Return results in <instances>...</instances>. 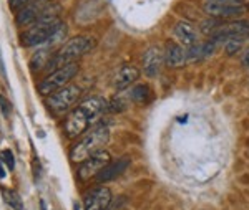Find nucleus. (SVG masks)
<instances>
[{
  "label": "nucleus",
  "mask_w": 249,
  "mask_h": 210,
  "mask_svg": "<svg viewBox=\"0 0 249 210\" xmlns=\"http://www.w3.org/2000/svg\"><path fill=\"white\" fill-rule=\"evenodd\" d=\"M107 108L108 103L102 96H91V98L83 101L80 106H77L67 116L65 123H63V129H65L68 139H75V137L82 136L83 132H87L91 121Z\"/></svg>",
  "instance_id": "f257e3e1"
},
{
  "label": "nucleus",
  "mask_w": 249,
  "mask_h": 210,
  "mask_svg": "<svg viewBox=\"0 0 249 210\" xmlns=\"http://www.w3.org/2000/svg\"><path fill=\"white\" fill-rule=\"evenodd\" d=\"M60 23L62 22L58 20V15L50 14L48 7H45L42 17L22 32V35H20V43H22V47H27V48L45 45L52 35L57 32Z\"/></svg>",
  "instance_id": "f03ea898"
},
{
  "label": "nucleus",
  "mask_w": 249,
  "mask_h": 210,
  "mask_svg": "<svg viewBox=\"0 0 249 210\" xmlns=\"http://www.w3.org/2000/svg\"><path fill=\"white\" fill-rule=\"evenodd\" d=\"M108 139H110V131H108V128L105 126H98V128H93V129H90V131L83 132V136L80 137L70 149L71 162L82 164L83 161H87L90 156L102 151L108 144Z\"/></svg>",
  "instance_id": "7ed1b4c3"
},
{
  "label": "nucleus",
  "mask_w": 249,
  "mask_h": 210,
  "mask_svg": "<svg viewBox=\"0 0 249 210\" xmlns=\"http://www.w3.org/2000/svg\"><path fill=\"white\" fill-rule=\"evenodd\" d=\"M95 47H96V40L91 37L80 35V37L70 38L67 43H63L57 53L53 56H50V60H48V63H47V70L55 71V70H58V68H62L63 65L77 62L83 55L90 53Z\"/></svg>",
  "instance_id": "20e7f679"
},
{
  "label": "nucleus",
  "mask_w": 249,
  "mask_h": 210,
  "mask_svg": "<svg viewBox=\"0 0 249 210\" xmlns=\"http://www.w3.org/2000/svg\"><path fill=\"white\" fill-rule=\"evenodd\" d=\"M78 71H80V66H78L77 62L63 65L62 68H58V70L52 71L50 75L45 76V78H43L42 81H40V84H38L40 95L50 96L52 93L62 90L63 86L70 84L71 80H73L75 76L78 75Z\"/></svg>",
  "instance_id": "39448f33"
},
{
  "label": "nucleus",
  "mask_w": 249,
  "mask_h": 210,
  "mask_svg": "<svg viewBox=\"0 0 249 210\" xmlns=\"http://www.w3.org/2000/svg\"><path fill=\"white\" fill-rule=\"evenodd\" d=\"M80 95H82V88L77 84H67L62 90L52 93L47 99V106L53 114H63V113L70 111L73 104L77 103Z\"/></svg>",
  "instance_id": "423d86ee"
},
{
  "label": "nucleus",
  "mask_w": 249,
  "mask_h": 210,
  "mask_svg": "<svg viewBox=\"0 0 249 210\" xmlns=\"http://www.w3.org/2000/svg\"><path fill=\"white\" fill-rule=\"evenodd\" d=\"M110 162H111L110 152L105 151V149H102V151H98L96 154L90 156L87 161H83V162L80 164L78 179L83 180V182H87V180H90V179H95V177L98 176V172Z\"/></svg>",
  "instance_id": "0eeeda50"
},
{
  "label": "nucleus",
  "mask_w": 249,
  "mask_h": 210,
  "mask_svg": "<svg viewBox=\"0 0 249 210\" xmlns=\"http://www.w3.org/2000/svg\"><path fill=\"white\" fill-rule=\"evenodd\" d=\"M204 14H208L213 18H236L241 17L243 14H246V5L243 3H226V2H210L208 0L206 3L203 5Z\"/></svg>",
  "instance_id": "6e6552de"
},
{
  "label": "nucleus",
  "mask_w": 249,
  "mask_h": 210,
  "mask_svg": "<svg viewBox=\"0 0 249 210\" xmlns=\"http://www.w3.org/2000/svg\"><path fill=\"white\" fill-rule=\"evenodd\" d=\"M248 35H249V20H236L232 23L221 25L213 33L211 40L216 45H219V43H226L232 37H248Z\"/></svg>",
  "instance_id": "1a4fd4ad"
},
{
  "label": "nucleus",
  "mask_w": 249,
  "mask_h": 210,
  "mask_svg": "<svg viewBox=\"0 0 249 210\" xmlns=\"http://www.w3.org/2000/svg\"><path fill=\"white\" fill-rule=\"evenodd\" d=\"M143 71L148 78H156L161 73V68L164 65V50L158 45L150 47L143 53Z\"/></svg>",
  "instance_id": "9d476101"
},
{
  "label": "nucleus",
  "mask_w": 249,
  "mask_h": 210,
  "mask_svg": "<svg viewBox=\"0 0 249 210\" xmlns=\"http://www.w3.org/2000/svg\"><path fill=\"white\" fill-rule=\"evenodd\" d=\"M111 204V191L108 187H95L83 199V210H107Z\"/></svg>",
  "instance_id": "9b49d317"
},
{
  "label": "nucleus",
  "mask_w": 249,
  "mask_h": 210,
  "mask_svg": "<svg viewBox=\"0 0 249 210\" xmlns=\"http://www.w3.org/2000/svg\"><path fill=\"white\" fill-rule=\"evenodd\" d=\"M47 7V2L43 0H32L29 5H25L23 9H20L15 15V23L18 27H29L32 23H35L42 17L43 10Z\"/></svg>",
  "instance_id": "f8f14e48"
},
{
  "label": "nucleus",
  "mask_w": 249,
  "mask_h": 210,
  "mask_svg": "<svg viewBox=\"0 0 249 210\" xmlns=\"http://www.w3.org/2000/svg\"><path fill=\"white\" fill-rule=\"evenodd\" d=\"M130 162L131 161L128 156L120 157V159H116V161H111L110 164L105 165V167L98 172V176L95 177V180L98 184H105V182H108V180L116 179V177L122 176V174L130 167Z\"/></svg>",
  "instance_id": "ddd939ff"
},
{
  "label": "nucleus",
  "mask_w": 249,
  "mask_h": 210,
  "mask_svg": "<svg viewBox=\"0 0 249 210\" xmlns=\"http://www.w3.org/2000/svg\"><path fill=\"white\" fill-rule=\"evenodd\" d=\"M140 78V70L133 65H123L118 71H116L113 78V86L116 91H123L126 88H130L136 80Z\"/></svg>",
  "instance_id": "4468645a"
},
{
  "label": "nucleus",
  "mask_w": 249,
  "mask_h": 210,
  "mask_svg": "<svg viewBox=\"0 0 249 210\" xmlns=\"http://www.w3.org/2000/svg\"><path fill=\"white\" fill-rule=\"evenodd\" d=\"M188 62L186 50L176 42H168L164 47V63L170 68H181Z\"/></svg>",
  "instance_id": "2eb2a0df"
},
{
  "label": "nucleus",
  "mask_w": 249,
  "mask_h": 210,
  "mask_svg": "<svg viewBox=\"0 0 249 210\" xmlns=\"http://www.w3.org/2000/svg\"><path fill=\"white\" fill-rule=\"evenodd\" d=\"M175 35L179 42L183 43V47H193L198 43V33H196V28L193 27V23L186 22V20H179L175 25Z\"/></svg>",
  "instance_id": "dca6fc26"
},
{
  "label": "nucleus",
  "mask_w": 249,
  "mask_h": 210,
  "mask_svg": "<svg viewBox=\"0 0 249 210\" xmlns=\"http://www.w3.org/2000/svg\"><path fill=\"white\" fill-rule=\"evenodd\" d=\"M130 99L136 104H148L151 101V90L148 84H135L130 90Z\"/></svg>",
  "instance_id": "f3484780"
},
{
  "label": "nucleus",
  "mask_w": 249,
  "mask_h": 210,
  "mask_svg": "<svg viewBox=\"0 0 249 210\" xmlns=\"http://www.w3.org/2000/svg\"><path fill=\"white\" fill-rule=\"evenodd\" d=\"M244 42H246V38L244 37H232L224 43V50H226L228 55H234L244 47Z\"/></svg>",
  "instance_id": "a211bd4d"
},
{
  "label": "nucleus",
  "mask_w": 249,
  "mask_h": 210,
  "mask_svg": "<svg viewBox=\"0 0 249 210\" xmlns=\"http://www.w3.org/2000/svg\"><path fill=\"white\" fill-rule=\"evenodd\" d=\"M3 195H5L7 204H9L14 210H23L22 199H20V195L15 191H3Z\"/></svg>",
  "instance_id": "6ab92c4d"
},
{
  "label": "nucleus",
  "mask_w": 249,
  "mask_h": 210,
  "mask_svg": "<svg viewBox=\"0 0 249 210\" xmlns=\"http://www.w3.org/2000/svg\"><path fill=\"white\" fill-rule=\"evenodd\" d=\"M221 27V23H219V18H213V17H210V20H206V22H203L201 23V32L203 33H214L216 30Z\"/></svg>",
  "instance_id": "aec40b11"
},
{
  "label": "nucleus",
  "mask_w": 249,
  "mask_h": 210,
  "mask_svg": "<svg viewBox=\"0 0 249 210\" xmlns=\"http://www.w3.org/2000/svg\"><path fill=\"white\" fill-rule=\"evenodd\" d=\"M0 159H2V162H5V165L10 169V171L15 167V159H14V154H12L10 151H2V154H0Z\"/></svg>",
  "instance_id": "412c9836"
},
{
  "label": "nucleus",
  "mask_w": 249,
  "mask_h": 210,
  "mask_svg": "<svg viewBox=\"0 0 249 210\" xmlns=\"http://www.w3.org/2000/svg\"><path fill=\"white\" fill-rule=\"evenodd\" d=\"M0 110H2V113H3V116H5V118H9L10 113H12V103L5 98V96H2V95H0Z\"/></svg>",
  "instance_id": "4be33fe9"
},
{
  "label": "nucleus",
  "mask_w": 249,
  "mask_h": 210,
  "mask_svg": "<svg viewBox=\"0 0 249 210\" xmlns=\"http://www.w3.org/2000/svg\"><path fill=\"white\" fill-rule=\"evenodd\" d=\"M124 108H126V103H124L120 96H118V98H115L110 104H108V110H110V111H123Z\"/></svg>",
  "instance_id": "5701e85b"
},
{
  "label": "nucleus",
  "mask_w": 249,
  "mask_h": 210,
  "mask_svg": "<svg viewBox=\"0 0 249 210\" xmlns=\"http://www.w3.org/2000/svg\"><path fill=\"white\" fill-rule=\"evenodd\" d=\"M32 2V0H9V5H10V9L12 10H20V9H23L25 5H29V3Z\"/></svg>",
  "instance_id": "b1692460"
},
{
  "label": "nucleus",
  "mask_w": 249,
  "mask_h": 210,
  "mask_svg": "<svg viewBox=\"0 0 249 210\" xmlns=\"http://www.w3.org/2000/svg\"><path fill=\"white\" fill-rule=\"evenodd\" d=\"M241 63H243L244 68H249V50L246 51V53H244L243 60H241Z\"/></svg>",
  "instance_id": "393cba45"
},
{
  "label": "nucleus",
  "mask_w": 249,
  "mask_h": 210,
  "mask_svg": "<svg viewBox=\"0 0 249 210\" xmlns=\"http://www.w3.org/2000/svg\"><path fill=\"white\" fill-rule=\"evenodd\" d=\"M0 71H2V75H5V63H3L2 53H0Z\"/></svg>",
  "instance_id": "a878e982"
},
{
  "label": "nucleus",
  "mask_w": 249,
  "mask_h": 210,
  "mask_svg": "<svg viewBox=\"0 0 249 210\" xmlns=\"http://www.w3.org/2000/svg\"><path fill=\"white\" fill-rule=\"evenodd\" d=\"M210 2H226V3H241V0H210Z\"/></svg>",
  "instance_id": "bb28decb"
},
{
  "label": "nucleus",
  "mask_w": 249,
  "mask_h": 210,
  "mask_svg": "<svg viewBox=\"0 0 249 210\" xmlns=\"http://www.w3.org/2000/svg\"><path fill=\"white\" fill-rule=\"evenodd\" d=\"M5 177V172H3V167H2V161H0V179Z\"/></svg>",
  "instance_id": "cd10ccee"
},
{
  "label": "nucleus",
  "mask_w": 249,
  "mask_h": 210,
  "mask_svg": "<svg viewBox=\"0 0 249 210\" xmlns=\"http://www.w3.org/2000/svg\"><path fill=\"white\" fill-rule=\"evenodd\" d=\"M43 2H50V0H43Z\"/></svg>",
  "instance_id": "c85d7f7f"
},
{
  "label": "nucleus",
  "mask_w": 249,
  "mask_h": 210,
  "mask_svg": "<svg viewBox=\"0 0 249 210\" xmlns=\"http://www.w3.org/2000/svg\"><path fill=\"white\" fill-rule=\"evenodd\" d=\"M248 42H249V40H248Z\"/></svg>",
  "instance_id": "c756f323"
}]
</instances>
